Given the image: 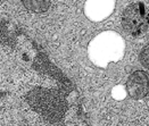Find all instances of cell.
Instances as JSON below:
<instances>
[{
  "label": "cell",
  "instance_id": "cell-1",
  "mask_svg": "<svg viewBox=\"0 0 149 126\" xmlns=\"http://www.w3.org/2000/svg\"><path fill=\"white\" fill-rule=\"evenodd\" d=\"M122 26L134 38L142 37L149 27V14L142 2L129 5L122 14Z\"/></svg>",
  "mask_w": 149,
  "mask_h": 126
},
{
  "label": "cell",
  "instance_id": "cell-2",
  "mask_svg": "<svg viewBox=\"0 0 149 126\" xmlns=\"http://www.w3.org/2000/svg\"><path fill=\"white\" fill-rule=\"evenodd\" d=\"M126 90L132 99H142L149 92V74L143 71L133 72L126 82Z\"/></svg>",
  "mask_w": 149,
  "mask_h": 126
},
{
  "label": "cell",
  "instance_id": "cell-3",
  "mask_svg": "<svg viewBox=\"0 0 149 126\" xmlns=\"http://www.w3.org/2000/svg\"><path fill=\"white\" fill-rule=\"evenodd\" d=\"M26 9L33 13H45L50 6V0H23Z\"/></svg>",
  "mask_w": 149,
  "mask_h": 126
},
{
  "label": "cell",
  "instance_id": "cell-4",
  "mask_svg": "<svg viewBox=\"0 0 149 126\" xmlns=\"http://www.w3.org/2000/svg\"><path fill=\"white\" fill-rule=\"evenodd\" d=\"M139 59H140L141 65H142L143 67H146L147 69H149V42H148V44L141 50Z\"/></svg>",
  "mask_w": 149,
  "mask_h": 126
}]
</instances>
